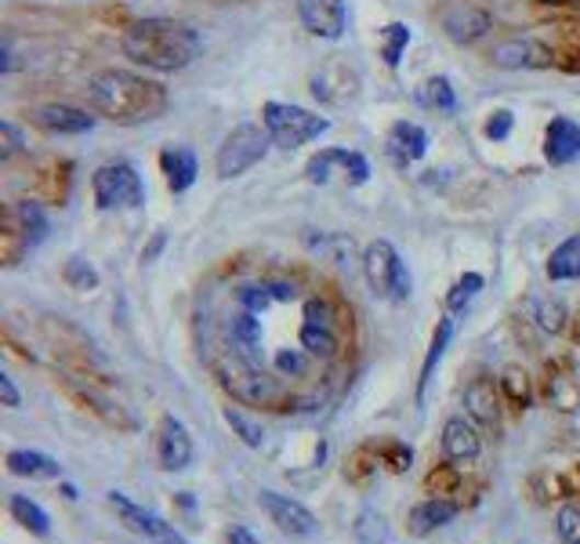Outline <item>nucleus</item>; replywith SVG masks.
Listing matches in <instances>:
<instances>
[{
    "label": "nucleus",
    "mask_w": 580,
    "mask_h": 544,
    "mask_svg": "<svg viewBox=\"0 0 580 544\" xmlns=\"http://www.w3.org/2000/svg\"><path fill=\"white\" fill-rule=\"evenodd\" d=\"M200 360L243 407L316 410L338 396L356 356V313L305 262L243 251L200 283Z\"/></svg>",
    "instance_id": "f257e3e1"
},
{
    "label": "nucleus",
    "mask_w": 580,
    "mask_h": 544,
    "mask_svg": "<svg viewBox=\"0 0 580 544\" xmlns=\"http://www.w3.org/2000/svg\"><path fill=\"white\" fill-rule=\"evenodd\" d=\"M84 94L94 116H105L121 127L160 121L171 105V94L160 80L132 73V69H99L88 77Z\"/></svg>",
    "instance_id": "f03ea898"
},
{
    "label": "nucleus",
    "mask_w": 580,
    "mask_h": 544,
    "mask_svg": "<svg viewBox=\"0 0 580 544\" xmlns=\"http://www.w3.org/2000/svg\"><path fill=\"white\" fill-rule=\"evenodd\" d=\"M124 58L152 73H182L204 55V33L182 19H135L121 37Z\"/></svg>",
    "instance_id": "7ed1b4c3"
},
{
    "label": "nucleus",
    "mask_w": 580,
    "mask_h": 544,
    "mask_svg": "<svg viewBox=\"0 0 580 544\" xmlns=\"http://www.w3.org/2000/svg\"><path fill=\"white\" fill-rule=\"evenodd\" d=\"M262 127L269 132L272 146L283 152H294V149L316 141L319 135H327L330 121L312 110H305V105H294V102H265L262 105Z\"/></svg>",
    "instance_id": "20e7f679"
},
{
    "label": "nucleus",
    "mask_w": 580,
    "mask_h": 544,
    "mask_svg": "<svg viewBox=\"0 0 580 544\" xmlns=\"http://www.w3.org/2000/svg\"><path fill=\"white\" fill-rule=\"evenodd\" d=\"M91 196L99 211L146 207V182L132 160H110L91 174Z\"/></svg>",
    "instance_id": "39448f33"
},
{
    "label": "nucleus",
    "mask_w": 580,
    "mask_h": 544,
    "mask_svg": "<svg viewBox=\"0 0 580 544\" xmlns=\"http://www.w3.org/2000/svg\"><path fill=\"white\" fill-rule=\"evenodd\" d=\"M360 262H363L366 287H371L377 298H385V302H407L410 294H413L410 269H407V262H402L399 251L388 240L366 243V251H363Z\"/></svg>",
    "instance_id": "423d86ee"
},
{
    "label": "nucleus",
    "mask_w": 580,
    "mask_h": 544,
    "mask_svg": "<svg viewBox=\"0 0 580 544\" xmlns=\"http://www.w3.org/2000/svg\"><path fill=\"white\" fill-rule=\"evenodd\" d=\"M305 182L309 185H341V189H360L371 182V160L360 149H319L316 157L305 163Z\"/></svg>",
    "instance_id": "0eeeda50"
},
{
    "label": "nucleus",
    "mask_w": 580,
    "mask_h": 544,
    "mask_svg": "<svg viewBox=\"0 0 580 544\" xmlns=\"http://www.w3.org/2000/svg\"><path fill=\"white\" fill-rule=\"evenodd\" d=\"M269 146H272V138H269V132H262V127H254V124L232 127V132L225 135V141L218 146V157H215L218 179L229 182V179H240V174L258 168V163L265 160Z\"/></svg>",
    "instance_id": "6e6552de"
},
{
    "label": "nucleus",
    "mask_w": 580,
    "mask_h": 544,
    "mask_svg": "<svg viewBox=\"0 0 580 544\" xmlns=\"http://www.w3.org/2000/svg\"><path fill=\"white\" fill-rule=\"evenodd\" d=\"M309 91H312V99L323 105H349L360 99L363 77L356 66L345 63V58H327V63L309 77Z\"/></svg>",
    "instance_id": "1a4fd4ad"
},
{
    "label": "nucleus",
    "mask_w": 580,
    "mask_h": 544,
    "mask_svg": "<svg viewBox=\"0 0 580 544\" xmlns=\"http://www.w3.org/2000/svg\"><path fill=\"white\" fill-rule=\"evenodd\" d=\"M440 26L454 44L468 47L493 30V15H490V8L471 4V0H454V4H446L440 11Z\"/></svg>",
    "instance_id": "9d476101"
},
{
    "label": "nucleus",
    "mask_w": 580,
    "mask_h": 544,
    "mask_svg": "<svg viewBox=\"0 0 580 544\" xmlns=\"http://www.w3.org/2000/svg\"><path fill=\"white\" fill-rule=\"evenodd\" d=\"M490 63L497 69H551L555 47L541 37H504L490 47Z\"/></svg>",
    "instance_id": "9b49d317"
},
{
    "label": "nucleus",
    "mask_w": 580,
    "mask_h": 544,
    "mask_svg": "<svg viewBox=\"0 0 580 544\" xmlns=\"http://www.w3.org/2000/svg\"><path fill=\"white\" fill-rule=\"evenodd\" d=\"M110 505L116 508V515H121V523L132 530V534L146 537L149 544H189L179 530L171 523H163L157 512H146L141 505H135L132 498H124V494H110Z\"/></svg>",
    "instance_id": "f8f14e48"
},
{
    "label": "nucleus",
    "mask_w": 580,
    "mask_h": 544,
    "mask_svg": "<svg viewBox=\"0 0 580 544\" xmlns=\"http://www.w3.org/2000/svg\"><path fill=\"white\" fill-rule=\"evenodd\" d=\"M258 505L265 508L269 523H276L280 534H287V537H316L319 534V519L302 501L283 498V494H276V490H262L258 494Z\"/></svg>",
    "instance_id": "ddd939ff"
},
{
    "label": "nucleus",
    "mask_w": 580,
    "mask_h": 544,
    "mask_svg": "<svg viewBox=\"0 0 580 544\" xmlns=\"http://www.w3.org/2000/svg\"><path fill=\"white\" fill-rule=\"evenodd\" d=\"M298 22L319 41H341L349 33V0H298Z\"/></svg>",
    "instance_id": "4468645a"
},
{
    "label": "nucleus",
    "mask_w": 580,
    "mask_h": 544,
    "mask_svg": "<svg viewBox=\"0 0 580 544\" xmlns=\"http://www.w3.org/2000/svg\"><path fill=\"white\" fill-rule=\"evenodd\" d=\"M30 124L41 127L44 135H58V138H69V135H88L94 132V116L88 110H77V105H66V102H44V105H33L30 110Z\"/></svg>",
    "instance_id": "2eb2a0df"
},
{
    "label": "nucleus",
    "mask_w": 580,
    "mask_h": 544,
    "mask_svg": "<svg viewBox=\"0 0 580 544\" xmlns=\"http://www.w3.org/2000/svg\"><path fill=\"white\" fill-rule=\"evenodd\" d=\"M193 435H189L185 424L174 418V413H163L160 418V432H157V457L163 472H185L193 465Z\"/></svg>",
    "instance_id": "dca6fc26"
},
{
    "label": "nucleus",
    "mask_w": 580,
    "mask_h": 544,
    "mask_svg": "<svg viewBox=\"0 0 580 544\" xmlns=\"http://www.w3.org/2000/svg\"><path fill=\"white\" fill-rule=\"evenodd\" d=\"M429 132H424L421 124L413 121H396L393 127H388L385 135V152L388 160L396 163V168H410V163L424 160V152H429Z\"/></svg>",
    "instance_id": "f3484780"
},
{
    "label": "nucleus",
    "mask_w": 580,
    "mask_h": 544,
    "mask_svg": "<svg viewBox=\"0 0 580 544\" xmlns=\"http://www.w3.org/2000/svg\"><path fill=\"white\" fill-rule=\"evenodd\" d=\"M544 160L551 168H570L580 160V124L570 116H551L544 127Z\"/></svg>",
    "instance_id": "a211bd4d"
},
{
    "label": "nucleus",
    "mask_w": 580,
    "mask_h": 544,
    "mask_svg": "<svg viewBox=\"0 0 580 544\" xmlns=\"http://www.w3.org/2000/svg\"><path fill=\"white\" fill-rule=\"evenodd\" d=\"M482 454V435L476 429V421L471 418H450L443 424V457L450 465H468V461H476Z\"/></svg>",
    "instance_id": "6ab92c4d"
},
{
    "label": "nucleus",
    "mask_w": 580,
    "mask_h": 544,
    "mask_svg": "<svg viewBox=\"0 0 580 544\" xmlns=\"http://www.w3.org/2000/svg\"><path fill=\"white\" fill-rule=\"evenodd\" d=\"M544 396L555 410L580 407V371H573L570 360H555L544 366Z\"/></svg>",
    "instance_id": "aec40b11"
},
{
    "label": "nucleus",
    "mask_w": 580,
    "mask_h": 544,
    "mask_svg": "<svg viewBox=\"0 0 580 544\" xmlns=\"http://www.w3.org/2000/svg\"><path fill=\"white\" fill-rule=\"evenodd\" d=\"M160 174L174 196L189 193L200 179V160L189 146H163L160 149Z\"/></svg>",
    "instance_id": "412c9836"
},
{
    "label": "nucleus",
    "mask_w": 580,
    "mask_h": 544,
    "mask_svg": "<svg viewBox=\"0 0 580 544\" xmlns=\"http://www.w3.org/2000/svg\"><path fill=\"white\" fill-rule=\"evenodd\" d=\"M66 388H69V396H73L77 404H84V410L99 413L105 424H113V429H135V418H132V413H127L121 404H116V399H110L105 393H99L94 385L77 382V377H66Z\"/></svg>",
    "instance_id": "4be33fe9"
},
{
    "label": "nucleus",
    "mask_w": 580,
    "mask_h": 544,
    "mask_svg": "<svg viewBox=\"0 0 580 544\" xmlns=\"http://www.w3.org/2000/svg\"><path fill=\"white\" fill-rule=\"evenodd\" d=\"M465 413L482 429H497L501 424V385H493L490 377H476L465 388Z\"/></svg>",
    "instance_id": "5701e85b"
},
{
    "label": "nucleus",
    "mask_w": 580,
    "mask_h": 544,
    "mask_svg": "<svg viewBox=\"0 0 580 544\" xmlns=\"http://www.w3.org/2000/svg\"><path fill=\"white\" fill-rule=\"evenodd\" d=\"M413 102L421 105V110L429 113H440V116H454L457 113V88L454 80L446 73H435V77H424L418 88H413Z\"/></svg>",
    "instance_id": "b1692460"
},
{
    "label": "nucleus",
    "mask_w": 580,
    "mask_h": 544,
    "mask_svg": "<svg viewBox=\"0 0 580 544\" xmlns=\"http://www.w3.org/2000/svg\"><path fill=\"white\" fill-rule=\"evenodd\" d=\"M457 512H460L457 501H450V498H429V501H421V505L410 508V530H413L418 537H424V534H432V530L454 523Z\"/></svg>",
    "instance_id": "393cba45"
},
{
    "label": "nucleus",
    "mask_w": 580,
    "mask_h": 544,
    "mask_svg": "<svg viewBox=\"0 0 580 544\" xmlns=\"http://www.w3.org/2000/svg\"><path fill=\"white\" fill-rule=\"evenodd\" d=\"M450 341H454V316H443L440 324H435V335H432V345L424 352V363H421V374H418V404H424V396H429V385L435 377V366L443 363Z\"/></svg>",
    "instance_id": "a878e982"
},
{
    "label": "nucleus",
    "mask_w": 580,
    "mask_h": 544,
    "mask_svg": "<svg viewBox=\"0 0 580 544\" xmlns=\"http://www.w3.org/2000/svg\"><path fill=\"white\" fill-rule=\"evenodd\" d=\"M4 465L11 476H26V479H62V465L55 457H47L41 451H8Z\"/></svg>",
    "instance_id": "bb28decb"
},
{
    "label": "nucleus",
    "mask_w": 580,
    "mask_h": 544,
    "mask_svg": "<svg viewBox=\"0 0 580 544\" xmlns=\"http://www.w3.org/2000/svg\"><path fill=\"white\" fill-rule=\"evenodd\" d=\"M37 189L47 204H58L62 207L69 200V189H73V160H52L47 168L41 171Z\"/></svg>",
    "instance_id": "cd10ccee"
},
{
    "label": "nucleus",
    "mask_w": 580,
    "mask_h": 544,
    "mask_svg": "<svg viewBox=\"0 0 580 544\" xmlns=\"http://www.w3.org/2000/svg\"><path fill=\"white\" fill-rule=\"evenodd\" d=\"M11 215H15V222L22 226V233H26L30 247L37 251V247L47 240V233H52V222H47V211L41 200H19V204H8Z\"/></svg>",
    "instance_id": "c85d7f7f"
},
{
    "label": "nucleus",
    "mask_w": 580,
    "mask_h": 544,
    "mask_svg": "<svg viewBox=\"0 0 580 544\" xmlns=\"http://www.w3.org/2000/svg\"><path fill=\"white\" fill-rule=\"evenodd\" d=\"M548 280L551 283H570L580 280V233L566 236L548 258Z\"/></svg>",
    "instance_id": "c756f323"
},
{
    "label": "nucleus",
    "mask_w": 580,
    "mask_h": 544,
    "mask_svg": "<svg viewBox=\"0 0 580 544\" xmlns=\"http://www.w3.org/2000/svg\"><path fill=\"white\" fill-rule=\"evenodd\" d=\"M30 251H33V247L26 240V233H22L15 215H11V207H4V218H0V258H4V265L15 269Z\"/></svg>",
    "instance_id": "7c9ffc66"
},
{
    "label": "nucleus",
    "mask_w": 580,
    "mask_h": 544,
    "mask_svg": "<svg viewBox=\"0 0 580 544\" xmlns=\"http://www.w3.org/2000/svg\"><path fill=\"white\" fill-rule=\"evenodd\" d=\"M410 41H413V30L407 26V22H388V26L377 30V52H382L388 69H399Z\"/></svg>",
    "instance_id": "2f4dec72"
},
{
    "label": "nucleus",
    "mask_w": 580,
    "mask_h": 544,
    "mask_svg": "<svg viewBox=\"0 0 580 544\" xmlns=\"http://www.w3.org/2000/svg\"><path fill=\"white\" fill-rule=\"evenodd\" d=\"M8 508H11V515H15V523L26 526L30 534H37V537L52 534V515H47L37 501H30L26 494H15V498L8 501Z\"/></svg>",
    "instance_id": "473e14b6"
},
{
    "label": "nucleus",
    "mask_w": 580,
    "mask_h": 544,
    "mask_svg": "<svg viewBox=\"0 0 580 544\" xmlns=\"http://www.w3.org/2000/svg\"><path fill=\"white\" fill-rule=\"evenodd\" d=\"M221 418H225V424H229L236 435H240L243 446H251V451H258V446H262V440H265L262 424H258L243 407H232V404H229V407L221 410Z\"/></svg>",
    "instance_id": "72a5a7b5"
},
{
    "label": "nucleus",
    "mask_w": 580,
    "mask_h": 544,
    "mask_svg": "<svg viewBox=\"0 0 580 544\" xmlns=\"http://www.w3.org/2000/svg\"><path fill=\"white\" fill-rule=\"evenodd\" d=\"M487 287V280L479 276V272H465L454 287H450V294H446V309H450V316L454 313H468V305L479 298V291Z\"/></svg>",
    "instance_id": "f704fd0d"
},
{
    "label": "nucleus",
    "mask_w": 580,
    "mask_h": 544,
    "mask_svg": "<svg viewBox=\"0 0 580 544\" xmlns=\"http://www.w3.org/2000/svg\"><path fill=\"white\" fill-rule=\"evenodd\" d=\"M62 280L69 283L73 291H99V283H102V276H99V269H94L84 254H73L66 262V269H62Z\"/></svg>",
    "instance_id": "c9c22d12"
},
{
    "label": "nucleus",
    "mask_w": 580,
    "mask_h": 544,
    "mask_svg": "<svg viewBox=\"0 0 580 544\" xmlns=\"http://www.w3.org/2000/svg\"><path fill=\"white\" fill-rule=\"evenodd\" d=\"M497 385H501V396L508 399V404L519 410H526L530 399H534V393H530V377H526V371H519V366H508Z\"/></svg>",
    "instance_id": "e433bc0d"
},
{
    "label": "nucleus",
    "mask_w": 580,
    "mask_h": 544,
    "mask_svg": "<svg viewBox=\"0 0 580 544\" xmlns=\"http://www.w3.org/2000/svg\"><path fill=\"white\" fill-rule=\"evenodd\" d=\"M537 327L544 330V335H562L566 327H570V313H566V305L562 302H555V298H544L537 302Z\"/></svg>",
    "instance_id": "4c0bfd02"
},
{
    "label": "nucleus",
    "mask_w": 580,
    "mask_h": 544,
    "mask_svg": "<svg viewBox=\"0 0 580 544\" xmlns=\"http://www.w3.org/2000/svg\"><path fill=\"white\" fill-rule=\"evenodd\" d=\"M352 530H356L360 544H385V541H388V523H385V515L374 512V508L360 512L356 526H352Z\"/></svg>",
    "instance_id": "58836bf2"
},
{
    "label": "nucleus",
    "mask_w": 580,
    "mask_h": 544,
    "mask_svg": "<svg viewBox=\"0 0 580 544\" xmlns=\"http://www.w3.org/2000/svg\"><path fill=\"white\" fill-rule=\"evenodd\" d=\"M555 534L559 544H580V505H562L555 515Z\"/></svg>",
    "instance_id": "ea45409f"
},
{
    "label": "nucleus",
    "mask_w": 580,
    "mask_h": 544,
    "mask_svg": "<svg viewBox=\"0 0 580 544\" xmlns=\"http://www.w3.org/2000/svg\"><path fill=\"white\" fill-rule=\"evenodd\" d=\"M22 149H26V135H22L11 121H0V160L4 163L15 160Z\"/></svg>",
    "instance_id": "a19ab883"
},
{
    "label": "nucleus",
    "mask_w": 580,
    "mask_h": 544,
    "mask_svg": "<svg viewBox=\"0 0 580 544\" xmlns=\"http://www.w3.org/2000/svg\"><path fill=\"white\" fill-rule=\"evenodd\" d=\"M515 132V113L512 110H493L487 127H482V135H487L490 141H508Z\"/></svg>",
    "instance_id": "79ce46f5"
},
{
    "label": "nucleus",
    "mask_w": 580,
    "mask_h": 544,
    "mask_svg": "<svg viewBox=\"0 0 580 544\" xmlns=\"http://www.w3.org/2000/svg\"><path fill=\"white\" fill-rule=\"evenodd\" d=\"M377 454H382V461H385V465L393 468V472H407L410 461H413V451H410L407 443H385Z\"/></svg>",
    "instance_id": "37998d69"
},
{
    "label": "nucleus",
    "mask_w": 580,
    "mask_h": 544,
    "mask_svg": "<svg viewBox=\"0 0 580 544\" xmlns=\"http://www.w3.org/2000/svg\"><path fill=\"white\" fill-rule=\"evenodd\" d=\"M163 247H168V233L157 229V233H152V240H149L146 247H141V262H146V265H149V262H157Z\"/></svg>",
    "instance_id": "c03bdc74"
},
{
    "label": "nucleus",
    "mask_w": 580,
    "mask_h": 544,
    "mask_svg": "<svg viewBox=\"0 0 580 544\" xmlns=\"http://www.w3.org/2000/svg\"><path fill=\"white\" fill-rule=\"evenodd\" d=\"M0 404L11 407V410H15V407L22 404V396H19L15 382H11V374H0Z\"/></svg>",
    "instance_id": "a18cd8bd"
},
{
    "label": "nucleus",
    "mask_w": 580,
    "mask_h": 544,
    "mask_svg": "<svg viewBox=\"0 0 580 544\" xmlns=\"http://www.w3.org/2000/svg\"><path fill=\"white\" fill-rule=\"evenodd\" d=\"M229 544H258V537L247 526H236L232 534H229Z\"/></svg>",
    "instance_id": "49530a36"
},
{
    "label": "nucleus",
    "mask_w": 580,
    "mask_h": 544,
    "mask_svg": "<svg viewBox=\"0 0 580 544\" xmlns=\"http://www.w3.org/2000/svg\"><path fill=\"white\" fill-rule=\"evenodd\" d=\"M62 494H66L69 501H77V487H69V483H62Z\"/></svg>",
    "instance_id": "de8ad7c7"
},
{
    "label": "nucleus",
    "mask_w": 580,
    "mask_h": 544,
    "mask_svg": "<svg viewBox=\"0 0 580 544\" xmlns=\"http://www.w3.org/2000/svg\"><path fill=\"white\" fill-rule=\"evenodd\" d=\"M577 371H580V366H577Z\"/></svg>",
    "instance_id": "09e8293b"
}]
</instances>
